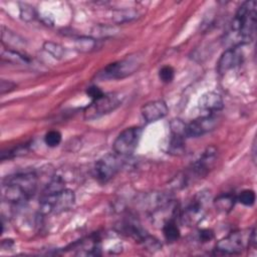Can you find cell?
I'll return each mask as SVG.
<instances>
[{
  "mask_svg": "<svg viewBox=\"0 0 257 257\" xmlns=\"http://www.w3.org/2000/svg\"><path fill=\"white\" fill-rule=\"evenodd\" d=\"M163 234L168 242H175L180 238V229L176 224L175 219L168 220L162 226Z\"/></svg>",
  "mask_w": 257,
  "mask_h": 257,
  "instance_id": "obj_17",
  "label": "cell"
},
{
  "mask_svg": "<svg viewBox=\"0 0 257 257\" xmlns=\"http://www.w3.org/2000/svg\"><path fill=\"white\" fill-rule=\"evenodd\" d=\"M256 27V2L246 1L237 10L231 27L233 47L249 43Z\"/></svg>",
  "mask_w": 257,
  "mask_h": 257,
  "instance_id": "obj_3",
  "label": "cell"
},
{
  "mask_svg": "<svg viewBox=\"0 0 257 257\" xmlns=\"http://www.w3.org/2000/svg\"><path fill=\"white\" fill-rule=\"evenodd\" d=\"M28 146L29 144H24V145H18L17 147H14L12 149H9L7 151H3L1 153V160H5V159H11L13 157L25 154V152H27L28 150Z\"/></svg>",
  "mask_w": 257,
  "mask_h": 257,
  "instance_id": "obj_20",
  "label": "cell"
},
{
  "mask_svg": "<svg viewBox=\"0 0 257 257\" xmlns=\"http://www.w3.org/2000/svg\"><path fill=\"white\" fill-rule=\"evenodd\" d=\"M15 86H16V84L14 82L2 79L1 84H0V92H1V94H4L5 92L11 91Z\"/></svg>",
  "mask_w": 257,
  "mask_h": 257,
  "instance_id": "obj_28",
  "label": "cell"
},
{
  "mask_svg": "<svg viewBox=\"0 0 257 257\" xmlns=\"http://www.w3.org/2000/svg\"><path fill=\"white\" fill-rule=\"evenodd\" d=\"M140 66V60L138 57H127L125 59L108 64L98 73V77L101 79H117L127 76L134 73Z\"/></svg>",
  "mask_w": 257,
  "mask_h": 257,
  "instance_id": "obj_9",
  "label": "cell"
},
{
  "mask_svg": "<svg viewBox=\"0 0 257 257\" xmlns=\"http://www.w3.org/2000/svg\"><path fill=\"white\" fill-rule=\"evenodd\" d=\"M217 160V150L214 147L207 148L198 160H196L185 177V182H191L205 177L214 167Z\"/></svg>",
  "mask_w": 257,
  "mask_h": 257,
  "instance_id": "obj_7",
  "label": "cell"
},
{
  "mask_svg": "<svg viewBox=\"0 0 257 257\" xmlns=\"http://www.w3.org/2000/svg\"><path fill=\"white\" fill-rule=\"evenodd\" d=\"M142 133L143 128L140 126H132L123 130L112 144L113 151L118 156L132 155L139 145Z\"/></svg>",
  "mask_w": 257,
  "mask_h": 257,
  "instance_id": "obj_8",
  "label": "cell"
},
{
  "mask_svg": "<svg viewBox=\"0 0 257 257\" xmlns=\"http://www.w3.org/2000/svg\"><path fill=\"white\" fill-rule=\"evenodd\" d=\"M159 76H160V79L163 81V82H166V83H169L171 82L173 79H174V76H175V70L172 66L170 65H165L163 66L160 71H159Z\"/></svg>",
  "mask_w": 257,
  "mask_h": 257,
  "instance_id": "obj_24",
  "label": "cell"
},
{
  "mask_svg": "<svg viewBox=\"0 0 257 257\" xmlns=\"http://www.w3.org/2000/svg\"><path fill=\"white\" fill-rule=\"evenodd\" d=\"M120 160L112 154H107L100 158L94 165V177L101 183L109 181L120 169Z\"/></svg>",
  "mask_w": 257,
  "mask_h": 257,
  "instance_id": "obj_10",
  "label": "cell"
},
{
  "mask_svg": "<svg viewBox=\"0 0 257 257\" xmlns=\"http://www.w3.org/2000/svg\"><path fill=\"white\" fill-rule=\"evenodd\" d=\"M199 108L209 113H214L221 110L224 106L222 96L214 91L204 93L199 99Z\"/></svg>",
  "mask_w": 257,
  "mask_h": 257,
  "instance_id": "obj_15",
  "label": "cell"
},
{
  "mask_svg": "<svg viewBox=\"0 0 257 257\" xmlns=\"http://www.w3.org/2000/svg\"><path fill=\"white\" fill-rule=\"evenodd\" d=\"M38 177L34 172H22L7 176L2 182V197L9 203L28 201L37 189Z\"/></svg>",
  "mask_w": 257,
  "mask_h": 257,
  "instance_id": "obj_2",
  "label": "cell"
},
{
  "mask_svg": "<svg viewBox=\"0 0 257 257\" xmlns=\"http://www.w3.org/2000/svg\"><path fill=\"white\" fill-rule=\"evenodd\" d=\"M186 125L183 120L176 118L170 122L171 127V140L169 144V152L171 154L180 155L185 149V139L187 138Z\"/></svg>",
  "mask_w": 257,
  "mask_h": 257,
  "instance_id": "obj_12",
  "label": "cell"
},
{
  "mask_svg": "<svg viewBox=\"0 0 257 257\" xmlns=\"http://www.w3.org/2000/svg\"><path fill=\"white\" fill-rule=\"evenodd\" d=\"M250 234L243 231H235L221 239L215 247L218 254L234 255L241 253L246 247L250 246Z\"/></svg>",
  "mask_w": 257,
  "mask_h": 257,
  "instance_id": "obj_6",
  "label": "cell"
},
{
  "mask_svg": "<svg viewBox=\"0 0 257 257\" xmlns=\"http://www.w3.org/2000/svg\"><path fill=\"white\" fill-rule=\"evenodd\" d=\"M62 136L58 131H50L44 137V142L48 147H57L61 143Z\"/></svg>",
  "mask_w": 257,
  "mask_h": 257,
  "instance_id": "obj_22",
  "label": "cell"
},
{
  "mask_svg": "<svg viewBox=\"0 0 257 257\" xmlns=\"http://www.w3.org/2000/svg\"><path fill=\"white\" fill-rule=\"evenodd\" d=\"M236 201H237V197L235 195L227 193V194H222L218 196L214 201V205L218 211L223 213H228L233 209Z\"/></svg>",
  "mask_w": 257,
  "mask_h": 257,
  "instance_id": "obj_16",
  "label": "cell"
},
{
  "mask_svg": "<svg viewBox=\"0 0 257 257\" xmlns=\"http://www.w3.org/2000/svg\"><path fill=\"white\" fill-rule=\"evenodd\" d=\"M96 41L90 37H80L75 40V48L81 52H88L95 48Z\"/></svg>",
  "mask_w": 257,
  "mask_h": 257,
  "instance_id": "obj_19",
  "label": "cell"
},
{
  "mask_svg": "<svg viewBox=\"0 0 257 257\" xmlns=\"http://www.w3.org/2000/svg\"><path fill=\"white\" fill-rule=\"evenodd\" d=\"M168 111H169L168 105L162 99L147 102L141 108L142 116L147 122L157 121V120L165 117L167 115Z\"/></svg>",
  "mask_w": 257,
  "mask_h": 257,
  "instance_id": "obj_13",
  "label": "cell"
},
{
  "mask_svg": "<svg viewBox=\"0 0 257 257\" xmlns=\"http://www.w3.org/2000/svg\"><path fill=\"white\" fill-rule=\"evenodd\" d=\"M75 202L73 191L65 188L64 181L60 177H54L43 190L39 209L43 215L59 214L69 210Z\"/></svg>",
  "mask_w": 257,
  "mask_h": 257,
  "instance_id": "obj_1",
  "label": "cell"
},
{
  "mask_svg": "<svg viewBox=\"0 0 257 257\" xmlns=\"http://www.w3.org/2000/svg\"><path fill=\"white\" fill-rule=\"evenodd\" d=\"M20 15L24 20H31L34 16V9L33 7L24 5L23 8H20Z\"/></svg>",
  "mask_w": 257,
  "mask_h": 257,
  "instance_id": "obj_26",
  "label": "cell"
},
{
  "mask_svg": "<svg viewBox=\"0 0 257 257\" xmlns=\"http://www.w3.org/2000/svg\"><path fill=\"white\" fill-rule=\"evenodd\" d=\"M255 193L252 190H244L237 197V201H239L244 206H252L255 203Z\"/></svg>",
  "mask_w": 257,
  "mask_h": 257,
  "instance_id": "obj_23",
  "label": "cell"
},
{
  "mask_svg": "<svg viewBox=\"0 0 257 257\" xmlns=\"http://www.w3.org/2000/svg\"><path fill=\"white\" fill-rule=\"evenodd\" d=\"M86 93H87V95H88L92 100H93V99H96V98H98V97H100L101 95L104 94L103 91H102L99 87H97V86H95V85H91V86L87 87Z\"/></svg>",
  "mask_w": 257,
  "mask_h": 257,
  "instance_id": "obj_25",
  "label": "cell"
},
{
  "mask_svg": "<svg viewBox=\"0 0 257 257\" xmlns=\"http://www.w3.org/2000/svg\"><path fill=\"white\" fill-rule=\"evenodd\" d=\"M119 95L116 93H104L100 97L93 99L83 110L85 119H94L109 113L120 105Z\"/></svg>",
  "mask_w": 257,
  "mask_h": 257,
  "instance_id": "obj_5",
  "label": "cell"
},
{
  "mask_svg": "<svg viewBox=\"0 0 257 257\" xmlns=\"http://www.w3.org/2000/svg\"><path fill=\"white\" fill-rule=\"evenodd\" d=\"M43 48L49 53L51 54L54 58H61L64 54V48L57 44V43H54V42H50V41H47L43 44Z\"/></svg>",
  "mask_w": 257,
  "mask_h": 257,
  "instance_id": "obj_21",
  "label": "cell"
},
{
  "mask_svg": "<svg viewBox=\"0 0 257 257\" xmlns=\"http://www.w3.org/2000/svg\"><path fill=\"white\" fill-rule=\"evenodd\" d=\"M2 58L6 59L9 62H13L17 64H26L29 62V58L27 56L21 54L16 50H10V49L5 50L2 53Z\"/></svg>",
  "mask_w": 257,
  "mask_h": 257,
  "instance_id": "obj_18",
  "label": "cell"
},
{
  "mask_svg": "<svg viewBox=\"0 0 257 257\" xmlns=\"http://www.w3.org/2000/svg\"><path fill=\"white\" fill-rule=\"evenodd\" d=\"M242 52L239 50V46L230 47L226 49L217 63V70L220 74H223L231 68L239 65L242 62Z\"/></svg>",
  "mask_w": 257,
  "mask_h": 257,
  "instance_id": "obj_14",
  "label": "cell"
},
{
  "mask_svg": "<svg viewBox=\"0 0 257 257\" xmlns=\"http://www.w3.org/2000/svg\"><path fill=\"white\" fill-rule=\"evenodd\" d=\"M213 238H214V233L209 229H204L199 232V240L201 242H209Z\"/></svg>",
  "mask_w": 257,
  "mask_h": 257,
  "instance_id": "obj_27",
  "label": "cell"
},
{
  "mask_svg": "<svg viewBox=\"0 0 257 257\" xmlns=\"http://www.w3.org/2000/svg\"><path fill=\"white\" fill-rule=\"evenodd\" d=\"M218 123V117L213 113L195 118L186 125L187 138H197L213 131Z\"/></svg>",
  "mask_w": 257,
  "mask_h": 257,
  "instance_id": "obj_11",
  "label": "cell"
},
{
  "mask_svg": "<svg viewBox=\"0 0 257 257\" xmlns=\"http://www.w3.org/2000/svg\"><path fill=\"white\" fill-rule=\"evenodd\" d=\"M210 193L208 191L199 192L187 207L180 213L181 222L186 226H196L204 218L207 212Z\"/></svg>",
  "mask_w": 257,
  "mask_h": 257,
  "instance_id": "obj_4",
  "label": "cell"
}]
</instances>
